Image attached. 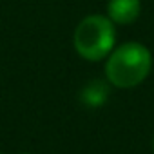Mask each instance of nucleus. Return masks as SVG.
<instances>
[{
	"label": "nucleus",
	"mask_w": 154,
	"mask_h": 154,
	"mask_svg": "<svg viewBox=\"0 0 154 154\" xmlns=\"http://www.w3.org/2000/svg\"><path fill=\"white\" fill-rule=\"evenodd\" d=\"M107 94H109L107 85L96 80V82H91L89 85H85V89L82 91V100L87 105H102V103H105Z\"/></svg>",
	"instance_id": "obj_4"
},
{
	"label": "nucleus",
	"mask_w": 154,
	"mask_h": 154,
	"mask_svg": "<svg viewBox=\"0 0 154 154\" xmlns=\"http://www.w3.org/2000/svg\"><path fill=\"white\" fill-rule=\"evenodd\" d=\"M152 147H154V141H152Z\"/></svg>",
	"instance_id": "obj_5"
},
{
	"label": "nucleus",
	"mask_w": 154,
	"mask_h": 154,
	"mask_svg": "<svg viewBox=\"0 0 154 154\" xmlns=\"http://www.w3.org/2000/svg\"><path fill=\"white\" fill-rule=\"evenodd\" d=\"M107 13L114 24L127 26V24H132L140 17L141 2L140 0H109Z\"/></svg>",
	"instance_id": "obj_3"
},
{
	"label": "nucleus",
	"mask_w": 154,
	"mask_h": 154,
	"mask_svg": "<svg viewBox=\"0 0 154 154\" xmlns=\"http://www.w3.org/2000/svg\"><path fill=\"white\" fill-rule=\"evenodd\" d=\"M116 40L114 22L102 15H89L85 17L74 31V49L82 58L98 62L105 58Z\"/></svg>",
	"instance_id": "obj_2"
},
{
	"label": "nucleus",
	"mask_w": 154,
	"mask_h": 154,
	"mask_svg": "<svg viewBox=\"0 0 154 154\" xmlns=\"http://www.w3.org/2000/svg\"><path fill=\"white\" fill-rule=\"evenodd\" d=\"M150 67V51L138 42H127L111 53L105 65V74L112 85L120 89H131L147 78Z\"/></svg>",
	"instance_id": "obj_1"
}]
</instances>
